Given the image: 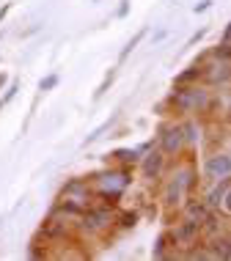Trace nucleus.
<instances>
[{
	"mask_svg": "<svg viewBox=\"0 0 231 261\" xmlns=\"http://www.w3.org/2000/svg\"><path fill=\"white\" fill-rule=\"evenodd\" d=\"M228 61H215L212 66H207L204 69V77L201 80H207V83H212V86H228V77H231V72H228Z\"/></svg>",
	"mask_w": 231,
	"mask_h": 261,
	"instance_id": "obj_10",
	"label": "nucleus"
},
{
	"mask_svg": "<svg viewBox=\"0 0 231 261\" xmlns=\"http://www.w3.org/2000/svg\"><path fill=\"white\" fill-rule=\"evenodd\" d=\"M209 256L223 258V261H228V258H231V250H228V234H223V239H215V242H212V250H209Z\"/></svg>",
	"mask_w": 231,
	"mask_h": 261,
	"instance_id": "obj_15",
	"label": "nucleus"
},
{
	"mask_svg": "<svg viewBox=\"0 0 231 261\" xmlns=\"http://www.w3.org/2000/svg\"><path fill=\"white\" fill-rule=\"evenodd\" d=\"M116 223L121 225V228H135L138 225V212H121Z\"/></svg>",
	"mask_w": 231,
	"mask_h": 261,
	"instance_id": "obj_21",
	"label": "nucleus"
},
{
	"mask_svg": "<svg viewBox=\"0 0 231 261\" xmlns=\"http://www.w3.org/2000/svg\"><path fill=\"white\" fill-rule=\"evenodd\" d=\"M130 11V0H121V6H118V17H127Z\"/></svg>",
	"mask_w": 231,
	"mask_h": 261,
	"instance_id": "obj_28",
	"label": "nucleus"
},
{
	"mask_svg": "<svg viewBox=\"0 0 231 261\" xmlns=\"http://www.w3.org/2000/svg\"><path fill=\"white\" fill-rule=\"evenodd\" d=\"M91 3H99V0H91Z\"/></svg>",
	"mask_w": 231,
	"mask_h": 261,
	"instance_id": "obj_32",
	"label": "nucleus"
},
{
	"mask_svg": "<svg viewBox=\"0 0 231 261\" xmlns=\"http://www.w3.org/2000/svg\"><path fill=\"white\" fill-rule=\"evenodd\" d=\"M195 181H198V176H195V168L193 165L176 168L173 176H171V181H168V187H165V195H163L165 203H168V206H179V203L185 201V195L193 193Z\"/></svg>",
	"mask_w": 231,
	"mask_h": 261,
	"instance_id": "obj_2",
	"label": "nucleus"
},
{
	"mask_svg": "<svg viewBox=\"0 0 231 261\" xmlns=\"http://www.w3.org/2000/svg\"><path fill=\"white\" fill-rule=\"evenodd\" d=\"M204 33H207V28H198V31H195L193 36H190V41H187V47H193V44H195V41H198V39H204Z\"/></svg>",
	"mask_w": 231,
	"mask_h": 261,
	"instance_id": "obj_26",
	"label": "nucleus"
},
{
	"mask_svg": "<svg viewBox=\"0 0 231 261\" xmlns=\"http://www.w3.org/2000/svg\"><path fill=\"white\" fill-rule=\"evenodd\" d=\"M61 195H72V198H88V181H83V179L66 181L64 190H61Z\"/></svg>",
	"mask_w": 231,
	"mask_h": 261,
	"instance_id": "obj_14",
	"label": "nucleus"
},
{
	"mask_svg": "<svg viewBox=\"0 0 231 261\" xmlns=\"http://www.w3.org/2000/svg\"><path fill=\"white\" fill-rule=\"evenodd\" d=\"M163 165H165V154L160 149H149L143 154V162H141V171H143V179H160V173H163Z\"/></svg>",
	"mask_w": 231,
	"mask_h": 261,
	"instance_id": "obj_7",
	"label": "nucleus"
},
{
	"mask_svg": "<svg viewBox=\"0 0 231 261\" xmlns=\"http://www.w3.org/2000/svg\"><path fill=\"white\" fill-rule=\"evenodd\" d=\"M9 11H11V6H9V3H6V6H3V9H0V22H3V19H6V14H9Z\"/></svg>",
	"mask_w": 231,
	"mask_h": 261,
	"instance_id": "obj_30",
	"label": "nucleus"
},
{
	"mask_svg": "<svg viewBox=\"0 0 231 261\" xmlns=\"http://www.w3.org/2000/svg\"><path fill=\"white\" fill-rule=\"evenodd\" d=\"M146 33H149V31H146V28H141V31H138L135 36H132V39L127 41V47L121 50V55H118V61H127L130 55H132V50H135V47H138V44H141V41L146 39Z\"/></svg>",
	"mask_w": 231,
	"mask_h": 261,
	"instance_id": "obj_17",
	"label": "nucleus"
},
{
	"mask_svg": "<svg viewBox=\"0 0 231 261\" xmlns=\"http://www.w3.org/2000/svg\"><path fill=\"white\" fill-rule=\"evenodd\" d=\"M17 91H19V86H17V83H11V86H9V91H6V96H3V99H0V102H3V105H6V102H11Z\"/></svg>",
	"mask_w": 231,
	"mask_h": 261,
	"instance_id": "obj_24",
	"label": "nucleus"
},
{
	"mask_svg": "<svg viewBox=\"0 0 231 261\" xmlns=\"http://www.w3.org/2000/svg\"><path fill=\"white\" fill-rule=\"evenodd\" d=\"M113 80H116V69H110V72L105 74V80L99 83V86H96V91H94V99H102V96L108 94V88L113 86Z\"/></svg>",
	"mask_w": 231,
	"mask_h": 261,
	"instance_id": "obj_20",
	"label": "nucleus"
},
{
	"mask_svg": "<svg viewBox=\"0 0 231 261\" xmlns=\"http://www.w3.org/2000/svg\"><path fill=\"white\" fill-rule=\"evenodd\" d=\"M182 135H185V143H198L201 140V126L195 121H187V124H182Z\"/></svg>",
	"mask_w": 231,
	"mask_h": 261,
	"instance_id": "obj_18",
	"label": "nucleus"
},
{
	"mask_svg": "<svg viewBox=\"0 0 231 261\" xmlns=\"http://www.w3.org/2000/svg\"><path fill=\"white\" fill-rule=\"evenodd\" d=\"M165 36H168V31L163 28V31H157V33H154V36H151V44H160V41H163Z\"/></svg>",
	"mask_w": 231,
	"mask_h": 261,
	"instance_id": "obj_27",
	"label": "nucleus"
},
{
	"mask_svg": "<svg viewBox=\"0 0 231 261\" xmlns=\"http://www.w3.org/2000/svg\"><path fill=\"white\" fill-rule=\"evenodd\" d=\"M113 160H118L121 165H135L138 160H141V154H138L135 149H116L113 154H110Z\"/></svg>",
	"mask_w": 231,
	"mask_h": 261,
	"instance_id": "obj_16",
	"label": "nucleus"
},
{
	"mask_svg": "<svg viewBox=\"0 0 231 261\" xmlns=\"http://www.w3.org/2000/svg\"><path fill=\"white\" fill-rule=\"evenodd\" d=\"M201 77H204V66H190V69H185L182 74H176V80H173V86H193V83H198Z\"/></svg>",
	"mask_w": 231,
	"mask_h": 261,
	"instance_id": "obj_13",
	"label": "nucleus"
},
{
	"mask_svg": "<svg viewBox=\"0 0 231 261\" xmlns=\"http://www.w3.org/2000/svg\"><path fill=\"white\" fill-rule=\"evenodd\" d=\"M207 9H212V0H201V3H195V6H193V11H195V14H204Z\"/></svg>",
	"mask_w": 231,
	"mask_h": 261,
	"instance_id": "obj_25",
	"label": "nucleus"
},
{
	"mask_svg": "<svg viewBox=\"0 0 231 261\" xmlns=\"http://www.w3.org/2000/svg\"><path fill=\"white\" fill-rule=\"evenodd\" d=\"M69 215H64V212L53 209V215L47 217L44 223H41V234H44L47 239H58V237H66L69 234Z\"/></svg>",
	"mask_w": 231,
	"mask_h": 261,
	"instance_id": "obj_6",
	"label": "nucleus"
},
{
	"mask_svg": "<svg viewBox=\"0 0 231 261\" xmlns=\"http://www.w3.org/2000/svg\"><path fill=\"white\" fill-rule=\"evenodd\" d=\"M0 110H3V102H0Z\"/></svg>",
	"mask_w": 231,
	"mask_h": 261,
	"instance_id": "obj_33",
	"label": "nucleus"
},
{
	"mask_svg": "<svg viewBox=\"0 0 231 261\" xmlns=\"http://www.w3.org/2000/svg\"><path fill=\"white\" fill-rule=\"evenodd\" d=\"M212 55H215V61H228V55H231V41H220V44L212 50Z\"/></svg>",
	"mask_w": 231,
	"mask_h": 261,
	"instance_id": "obj_22",
	"label": "nucleus"
},
{
	"mask_svg": "<svg viewBox=\"0 0 231 261\" xmlns=\"http://www.w3.org/2000/svg\"><path fill=\"white\" fill-rule=\"evenodd\" d=\"M185 203V217L187 220H195V223H204L207 215L212 209L207 206V201H198V198H190V201H182Z\"/></svg>",
	"mask_w": 231,
	"mask_h": 261,
	"instance_id": "obj_12",
	"label": "nucleus"
},
{
	"mask_svg": "<svg viewBox=\"0 0 231 261\" xmlns=\"http://www.w3.org/2000/svg\"><path fill=\"white\" fill-rule=\"evenodd\" d=\"M6 80H9V77H6L3 72H0V88H3V86H6Z\"/></svg>",
	"mask_w": 231,
	"mask_h": 261,
	"instance_id": "obj_31",
	"label": "nucleus"
},
{
	"mask_svg": "<svg viewBox=\"0 0 231 261\" xmlns=\"http://www.w3.org/2000/svg\"><path fill=\"white\" fill-rule=\"evenodd\" d=\"M116 118H118V116H113V118H108L105 124H99V126H96V129H94V132H91V135L86 138V140H83V146H91L94 140H99V138H102V132H105V129H110V126L116 124Z\"/></svg>",
	"mask_w": 231,
	"mask_h": 261,
	"instance_id": "obj_19",
	"label": "nucleus"
},
{
	"mask_svg": "<svg viewBox=\"0 0 231 261\" xmlns=\"http://www.w3.org/2000/svg\"><path fill=\"white\" fill-rule=\"evenodd\" d=\"M132 185L130 179V171L124 168V171H105L96 176V195L105 201V203H118L124 198V193H127V187Z\"/></svg>",
	"mask_w": 231,
	"mask_h": 261,
	"instance_id": "obj_1",
	"label": "nucleus"
},
{
	"mask_svg": "<svg viewBox=\"0 0 231 261\" xmlns=\"http://www.w3.org/2000/svg\"><path fill=\"white\" fill-rule=\"evenodd\" d=\"M58 83H61V77H58V74H47L44 80L39 83V91H41V94H47V91H53L55 86H58Z\"/></svg>",
	"mask_w": 231,
	"mask_h": 261,
	"instance_id": "obj_23",
	"label": "nucleus"
},
{
	"mask_svg": "<svg viewBox=\"0 0 231 261\" xmlns=\"http://www.w3.org/2000/svg\"><path fill=\"white\" fill-rule=\"evenodd\" d=\"M171 248H176L173 231H163V234L157 237V242H154V248H151V256H154V258H171V256H173Z\"/></svg>",
	"mask_w": 231,
	"mask_h": 261,
	"instance_id": "obj_11",
	"label": "nucleus"
},
{
	"mask_svg": "<svg viewBox=\"0 0 231 261\" xmlns=\"http://www.w3.org/2000/svg\"><path fill=\"white\" fill-rule=\"evenodd\" d=\"M185 149V135H182V124H165L160 126V151L165 157H176Z\"/></svg>",
	"mask_w": 231,
	"mask_h": 261,
	"instance_id": "obj_3",
	"label": "nucleus"
},
{
	"mask_svg": "<svg viewBox=\"0 0 231 261\" xmlns=\"http://www.w3.org/2000/svg\"><path fill=\"white\" fill-rule=\"evenodd\" d=\"M151 146H154V140H146V143H143V146H138V149H135V151H138V154H146V151H149V149H151Z\"/></svg>",
	"mask_w": 231,
	"mask_h": 261,
	"instance_id": "obj_29",
	"label": "nucleus"
},
{
	"mask_svg": "<svg viewBox=\"0 0 231 261\" xmlns=\"http://www.w3.org/2000/svg\"><path fill=\"white\" fill-rule=\"evenodd\" d=\"M204 173H207V179H212V181L223 179V176H231V157H228V151L209 154L207 162H204Z\"/></svg>",
	"mask_w": 231,
	"mask_h": 261,
	"instance_id": "obj_5",
	"label": "nucleus"
},
{
	"mask_svg": "<svg viewBox=\"0 0 231 261\" xmlns=\"http://www.w3.org/2000/svg\"><path fill=\"white\" fill-rule=\"evenodd\" d=\"M201 234H204V231H201V223L185 220L182 225H176V231H173V239H176V245H182V248H193V245L198 242Z\"/></svg>",
	"mask_w": 231,
	"mask_h": 261,
	"instance_id": "obj_9",
	"label": "nucleus"
},
{
	"mask_svg": "<svg viewBox=\"0 0 231 261\" xmlns=\"http://www.w3.org/2000/svg\"><path fill=\"white\" fill-rule=\"evenodd\" d=\"M113 223V215H110V209L108 206H94V209H86L80 215V225H83V231H102V228H108V225Z\"/></svg>",
	"mask_w": 231,
	"mask_h": 261,
	"instance_id": "obj_4",
	"label": "nucleus"
},
{
	"mask_svg": "<svg viewBox=\"0 0 231 261\" xmlns=\"http://www.w3.org/2000/svg\"><path fill=\"white\" fill-rule=\"evenodd\" d=\"M231 176H223V179L215 181V187H212V193L207 195V206L209 209H223L226 212L228 209V190H231Z\"/></svg>",
	"mask_w": 231,
	"mask_h": 261,
	"instance_id": "obj_8",
	"label": "nucleus"
}]
</instances>
